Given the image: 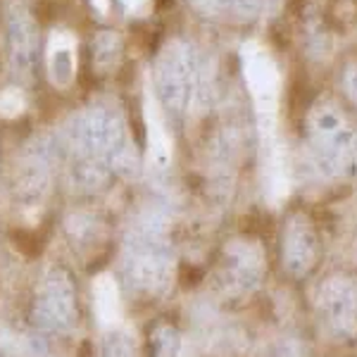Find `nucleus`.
Listing matches in <instances>:
<instances>
[{
  "label": "nucleus",
  "instance_id": "obj_8",
  "mask_svg": "<svg viewBox=\"0 0 357 357\" xmlns=\"http://www.w3.org/2000/svg\"><path fill=\"white\" fill-rule=\"evenodd\" d=\"M314 307L324 329L336 341L357 338V276L333 272L317 286Z\"/></svg>",
  "mask_w": 357,
  "mask_h": 357
},
{
  "label": "nucleus",
  "instance_id": "obj_15",
  "mask_svg": "<svg viewBox=\"0 0 357 357\" xmlns=\"http://www.w3.org/2000/svg\"><path fill=\"white\" fill-rule=\"evenodd\" d=\"M341 86H343V93L348 98V102L357 107V60L348 62V65L341 69Z\"/></svg>",
  "mask_w": 357,
  "mask_h": 357
},
{
  "label": "nucleus",
  "instance_id": "obj_14",
  "mask_svg": "<svg viewBox=\"0 0 357 357\" xmlns=\"http://www.w3.org/2000/svg\"><path fill=\"white\" fill-rule=\"evenodd\" d=\"M102 357H136V348L126 333L110 331L102 338Z\"/></svg>",
  "mask_w": 357,
  "mask_h": 357
},
{
  "label": "nucleus",
  "instance_id": "obj_17",
  "mask_svg": "<svg viewBox=\"0 0 357 357\" xmlns=\"http://www.w3.org/2000/svg\"><path fill=\"white\" fill-rule=\"evenodd\" d=\"M227 10L241 15V17H255L262 8V0H224Z\"/></svg>",
  "mask_w": 357,
  "mask_h": 357
},
{
  "label": "nucleus",
  "instance_id": "obj_7",
  "mask_svg": "<svg viewBox=\"0 0 357 357\" xmlns=\"http://www.w3.org/2000/svg\"><path fill=\"white\" fill-rule=\"evenodd\" d=\"M3 38H5V57L15 82L29 84L36 79L38 53H41V38H38V24L29 8L20 0H13L5 8L3 17Z\"/></svg>",
  "mask_w": 357,
  "mask_h": 357
},
{
  "label": "nucleus",
  "instance_id": "obj_18",
  "mask_svg": "<svg viewBox=\"0 0 357 357\" xmlns=\"http://www.w3.org/2000/svg\"><path fill=\"white\" fill-rule=\"evenodd\" d=\"M188 3H191V8L195 13L203 15V17H217L227 10V3H224V0H188Z\"/></svg>",
  "mask_w": 357,
  "mask_h": 357
},
{
  "label": "nucleus",
  "instance_id": "obj_13",
  "mask_svg": "<svg viewBox=\"0 0 357 357\" xmlns=\"http://www.w3.org/2000/svg\"><path fill=\"white\" fill-rule=\"evenodd\" d=\"M264 357H307V345L298 336H281L267 345Z\"/></svg>",
  "mask_w": 357,
  "mask_h": 357
},
{
  "label": "nucleus",
  "instance_id": "obj_4",
  "mask_svg": "<svg viewBox=\"0 0 357 357\" xmlns=\"http://www.w3.org/2000/svg\"><path fill=\"white\" fill-rule=\"evenodd\" d=\"M198 53L186 41L169 43L155 60V91H158V98L169 122L176 126H181L183 117H186L188 102H191L195 84H198Z\"/></svg>",
  "mask_w": 357,
  "mask_h": 357
},
{
  "label": "nucleus",
  "instance_id": "obj_9",
  "mask_svg": "<svg viewBox=\"0 0 357 357\" xmlns=\"http://www.w3.org/2000/svg\"><path fill=\"white\" fill-rule=\"evenodd\" d=\"M321 262V236L305 210H291L281 227V264L291 279H307Z\"/></svg>",
  "mask_w": 357,
  "mask_h": 357
},
{
  "label": "nucleus",
  "instance_id": "obj_3",
  "mask_svg": "<svg viewBox=\"0 0 357 357\" xmlns=\"http://www.w3.org/2000/svg\"><path fill=\"white\" fill-rule=\"evenodd\" d=\"M305 136L312 165L326 178H345L357 169V129L348 112L331 98H317L307 107Z\"/></svg>",
  "mask_w": 357,
  "mask_h": 357
},
{
  "label": "nucleus",
  "instance_id": "obj_12",
  "mask_svg": "<svg viewBox=\"0 0 357 357\" xmlns=\"http://www.w3.org/2000/svg\"><path fill=\"white\" fill-rule=\"evenodd\" d=\"M122 50H124V43L117 31H100V33H96L93 41H91L93 62H96V67H100V69H110L117 65L119 57H122Z\"/></svg>",
  "mask_w": 357,
  "mask_h": 357
},
{
  "label": "nucleus",
  "instance_id": "obj_5",
  "mask_svg": "<svg viewBox=\"0 0 357 357\" xmlns=\"http://www.w3.org/2000/svg\"><path fill=\"white\" fill-rule=\"evenodd\" d=\"M267 274V255L257 238L238 236L227 241L217 257L215 281L224 298L241 301L262 286Z\"/></svg>",
  "mask_w": 357,
  "mask_h": 357
},
{
  "label": "nucleus",
  "instance_id": "obj_6",
  "mask_svg": "<svg viewBox=\"0 0 357 357\" xmlns=\"http://www.w3.org/2000/svg\"><path fill=\"white\" fill-rule=\"evenodd\" d=\"M29 317L45 333H69L79 324V293L69 269L53 267L45 272Z\"/></svg>",
  "mask_w": 357,
  "mask_h": 357
},
{
  "label": "nucleus",
  "instance_id": "obj_16",
  "mask_svg": "<svg viewBox=\"0 0 357 357\" xmlns=\"http://www.w3.org/2000/svg\"><path fill=\"white\" fill-rule=\"evenodd\" d=\"M72 72H74L72 57H69L67 50L55 53V57H53V77H55V82L60 86H67L69 82H72Z\"/></svg>",
  "mask_w": 357,
  "mask_h": 357
},
{
  "label": "nucleus",
  "instance_id": "obj_10",
  "mask_svg": "<svg viewBox=\"0 0 357 357\" xmlns=\"http://www.w3.org/2000/svg\"><path fill=\"white\" fill-rule=\"evenodd\" d=\"M65 234L79 255L105 243V224L91 212H72L65 220Z\"/></svg>",
  "mask_w": 357,
  "mask_h": 357
},
{
  "label": "nucleus",
  "instance_id": "obj_1",
  "mask_svg": "<svg viewBox=\"0 0 357 357\" xmlns=\"http://www.w3.org/2000/svg\"><path fill=\"white\" fill-rule=\"evenodd\" d=\"M174 279V248L169 224L158 210H148L129 224L119 255V281L129 298L155 301Z\"/></svg>",
  "mask_w": 357,
  "mask_h": 357
},
{
  "label": "nucleus",
  "instance_id": "obj_11",
  "mask_svg": "<svg viewBox=\"0 0 357 357\" xmlns=\"http://www.w3.org/2000/svg\"><path fill=\"white\" fill-rule=\"evenodd\" d=\"M181 345V331L169 319H158L148 331V357H178Z\"/></svg>",
  "mask_w": 357,
  "mask_h": 357
},
{
  "label": "nucleus",
  "instance_id": "obj_2",
  "mask_svg": "<svg viewBox=\"0 0 357 357\" xmlns=\"http://www.w3.org/2000/svg\"><path fill=\"white\" fill-rule=\"evenodd\" d=\"M60 158L93 160L112 167L114 176H131L136 172V158L126 138L124 114L112 105L98 102L72 114L67 124L57 131Z\"/></svg>",
  "mask_w": 357,
  "mask_h": 357
}]
</instances>
